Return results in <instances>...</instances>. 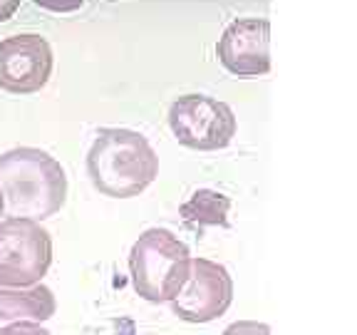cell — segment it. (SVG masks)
Here are the masks:
<instances>
[{
  "label": "cell",
  "instance_id": "obj_14",
  "mask_svg": "<svg viewBox=\"0 0 357 335\" xmlns=\"http://www.w3.org/2000/svg\"><path fill=\"white\" fill-rule=\"evenodd\" d=\"M17 8H20V0H0V22L10 20Z\"/></svg>",
  "mask_w": 357,
  "mask_h": 335
},
{
  "label": "cell",
  "instance_id": "obj_5",
  "mask_svg": "<svg viewBox=\"0 0 357 335\" xmlns=\"http://www.w3.org/2000/svg\"><path fill=\"white\" fill-rule=\"evenodd\" d=\"M169 127L181 147L218 151L234 142L238 124L226 102L208 95H181L169 107Z\"/></svg>",
  "mask_w": 357,
  "mask_h": 335
},
{
  "label": "cell",
  "instance_id": "obj_1",
  "mask_svg": "<svg viewBox=\"0 0 357 335\" xmlns=\"http://www.w3.org/2000/svg\"><path fill=\"white\" fill-rule=\"evenodd\" d=\"M0 191L10 218L45 221L67 201V174L55 156L38 147L0 154Z\"/></svg>",
  "mask_w": 357,
  "mask_h": 335
},
{
  "label": "cell",
  "instance_id": "obj_8",
  "mask_svg": "<svg viewBox=\"0 0 357 335\" xmlns=\"http://www.w3.org/2000/svg\"><path fill=\"white\" fill-rule=\"evenodd\" d=\"M216 57L236 77H258L271 70V22L266 17H238L223 28Z\"/></svg>",
  "mask_w": 357,
  "mask_h": 335
},
{
  "label": "cell",
  "instance_id": "obj_9",
  "mask_svg": "<svg viewBox=\"0 0 357 335\" xmlns=\"http://www.w3.org/2000/svg\"><path fill=\"white\" fill-rule=\"evenodd\" d=\"M57 311V301L47 285L38 283L30 288H6L0 285V320H33L45 323Z\"/></svg>",
  "mask_w": 357,
  "mask_h": 335
},
{
  "label": "cell",
  "instance_id": "obj_3",
  "mask_svg": "<svg viewBox=\"0 0 357 335\" xmlns=\"http://www.w3.org/2000/svg\"><path fill=\"white\" fill-rule=\"evenodd\" d=\"M191 253L169 229H146L129 251V274L137 296L149 303H172L189 278Z\"/></svg>",
  "mask_w": 357,
  "mask_h": 335
},
{
  "label": "cell",
  "instance_id": "obj_12",
  "mask_svg": "<svg viewBox=\"0 0 357 335\" xmlns=\"http://www.w3.org/2000/svg\"><path fill=\"white\" fill-rule=\"evenodd\" d=\"M0 335H50V330L33 320H15V323L0 328Z\"/></svg>",
  "mask_w": 357,
  "mask_h": 335
},
{
  "label": "cell",
  "instance_id": "obj_6",
  "mask_svg": "<svg viewBox=\"0 0 357 335\" xmlns=\"http://www.w3.org/2000/svg\"><path fill=\"white\" fill-rule=\"evenodd\" d=\"M234 303V278L226 266L208 258H191L189 278L172 301L176 318L186 323H211Z\"/></svg>",
  "mask_w": 357,
  "mask_h": 335
},
{
  "label": "cell",
  "instance_id": "obj_15",
  "mask_svg": "<svg viewBox=\"0 0 357 335\" xmlns=\"http://www.w3.org/2000/svg\"><path fill=\"white\" fill-rule=\"evenodd\" d=\"M6 214V201H3V191H0V216Z\"/></svg>",
  "mask_w": 357,
  "mask_h": 335
},
{
  "label": "cell",
  "instance_id": "obj_10",
  "mask_svg": "<svg viewBox=\"0 0 357 335\" xmlns=\"http://www.w3.org/2000/svg\"><path fill=\"white\" fill-rule=\"evenodd\" d=\"M229 211H231V196L221 194L213 189H199L178 207V216L186 226H221L229 229Z\"/></svg>",
  "mask_w": 357,
  "mask_h": 335
},
{
  "label": "cell",
  "instance_id": "obj_13",
  "mask_svg": "<svg viewBox=\"0 0 357 335\" xmlns=\"http://www.w3.org/2000/svg\"><path fill=\"white\" fill-rule=\"evenodd\" d=\"M35 6L52 13H73L84 6V0H35Z\"/></svg>",
  "mask_w": 357,
  "mask_h": 335
},
{
  "label": "cell",
  "instance_id": "obj_11",
  "mask_svg": "<svg viewBox=\"0 0 357 335\" xmlns=\"http://www.w3.org/2000/svg\"><path fill=\"white\" fill-rule=\"evenodd\" d=\"M221 335H271V328L258 320H238V323H231Z\"/></svg>",
  "mask_w": 357,
  "mask_h": 335
},
{
  "label": "cell",
  "instance_id": "obj_4",
  "mask_svg": "<svg viewBox=\"0 0 357 335\" xmlns=\"http://www.w3.org/2000/svg\"><path fill=\"white\" fill-rule=\"evenodd\" d=\"M52 239L43 223L30 218L0 221V285L30 288L50 271Z\"/></svg>",
  "mask_w": 357,
  "mask_h": 335
},
{
  "label": "cell",
  "instance_id": "obj_2",
  "mask_svg": "<svg viewBox=\"0 0 357 335\" xmlns=\"http://www.w3.org/2000/svg\"><path fill=\"white\" fill-rule=\"evenodd\" d=\"M87 174L100 194L132 199L159 177V156L144 134L107 127L97 132L87 151Z\"/></svg>",
  "mask_w": 357,
  "mask_h": 335
},
{
  "label": "cell",
  "instance_id": "obj_7",
  "mask_svg": "<svg viewBox=\"0 0 357 335\" xmlns=\"http://www.w3.org/2000/svg\"><path fill=\"white\" fill-rule=\"evenodd\" d=\"M50 43L38 33H17L0 40V89L10 95H33L50 82Z\"/></svg>",
  "mask_w": 357,
  "mask_h": 335
}]
</instances>
